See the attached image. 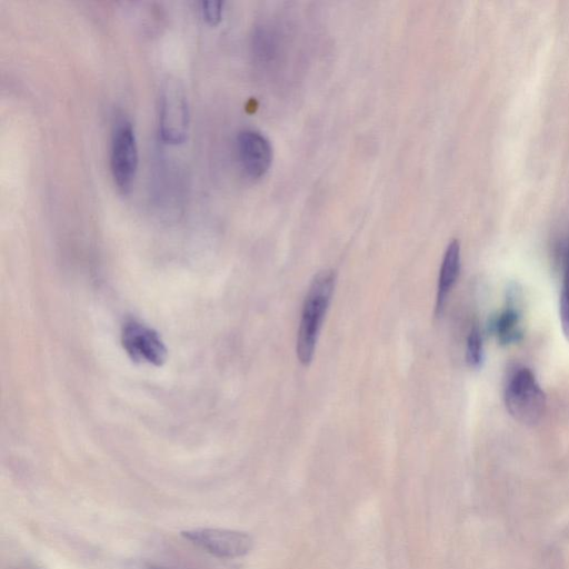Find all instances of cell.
<instances>
[{"label": "cell", "instance_id": "6da1fadb", "mask_svg": "<svg viewBox=\"0 0 569 569\" xmlns=\"http://www.w3.org/2000/svg\"><path fill=\"white\" fill-rule=\"evenodd\" d=\"M336 284L333 270L318 272L310 283L303 301L297 335V358L303 366L312 361L317 339Z\"/></svg>", "mask_w": 569, "mask_h": 569}, {"label": "cell", "instance_id": "7a4b0ae2", "mask_svg": "<svg viewBox=\"0 0 569 569\" xmlns=\"http://www.w3.org/2000/svg\"><path fill=\"white\" fill-rule=\"evenodd\" d=\"M505 403L509 413L526 425H533L543 416L546 395L529 368H519L511 375L506 386Z\"/></svg>", "mask_w": 569, "mask_h": 569}, {"label": "cell", "instance_id": "3957f363", "mask_svg": "<svg viewBox=\"0 0 569 569\" xmlns=\"http://www.w3.org/2000/svg\"><path fill=\"white\" fill-rule=\"evenodd\" d=\"M139 162L138 142L130 120L120 118L113 124L110 144V169L117 188L127 193L134 182Z\"/></svg>", "mask_w": 569, "mask_h": 569}, {"label": "cell", "instance_id": "277c9868", "mask_svg": "<svg viewBox=\"0 0 569 569\" xmlns=\"http://www.w3.org/2000/svg\"><path fill=\"white\" fill-rule=\"evenodd\" d=\"M190 126L189 103L182 86L167 80L161 88L159 102V132L169 144L183 143Z\"/></svg>", "mask_w": 569, "mask_h": 569}, {"label": "cell", "instance_id": "5b68a950", "mask_svg": "<svg viewBox=\"0 0 569 569\" xmlns=\"http://www.w3.org/2000/svg\"><path fill=\"white\" fill-rule=\"evenodd\" d=\"M180 535L204 552L221 559L243 557L253 546L250 535L231 529L201 527L182 530Z\"/></svg>", "mask_w": 569, "mask_h": 569}, {"label": "cell", "instance_id": "8992f818", "mask_svg": "<svg viewBox=\"0 0 569 569\" xmlns=\"http://www.w3.org/2000/svg\"><path fill=\"white\" fill-rule=\"evenodd\" d=\"M121 343L136 362L161 366L167 360V348L158 332L136 319L123 323Z\"/></svg>", "mask_w": 569, "mask_h": 569}, {"label": "cell", "instance_id": "52a82bcc", "mask_svg": "<svg viewBox=\"0 0 569 569\" xmlns=\"http://www.w3.org/2000/svg\"><path fill=\"white\" fill-rule=\"evenodd\" d=\"M237 151L244 172L251 178L263 176L272 160L270 141L261 132L243 129L237 137Z\"/></svg>", "mask_w": 569, "mask_h": 569}, {"label": "cell", "instance_id": "ba28073f", "mask_svg": "<svg viewBox=\"0 0 569 569\" xmlns=\"http://www.w3.org/2000/svg\"><path fill=\"white\" fill-rule=\"evenodd\" d=\"M460 271V243L457 239L449 242L440 267L436 299V315L441 313L447 297L457 281Z\"/></svg>", "mask_w": 569, "mask_h": 569}, {"label": "cell", "instance_id": "9c48e42d", "mask_svg": "<svg viewBox=\"0 0 569 569\" xmlns=\"http://www.w3.org/2000/svg\"><path fill=\"white\" fill-rule=\"evenodd\" d=\"M492 331L501 345H510L521 340L520 313L509 303L492 321Z\"/></svg>", "mask_w": 569, "mask_h": 569}, {"label": "cell", "instance_id": "30bf717a", "mask_svg": "<svg viewBox=\"0 0 569 569\" xmlns=\"http://www.w3.org/2000/svg\"><path fill=\"white\" fill-rule=\"evenodd\" d=\"M562 289L559 299V316L563 335L569 340V238L562 243Z\"/></svg>", "mask_w": 569, "mask_h": 569}, {"label": "cell", "instance_id": "8fae6325", "mask_svg": "<svg viewBox=\"0 0 569 569\" xmlns=\"http://www.w3.org/2000/svg\"><path fill=\"white\" fill-rule=\"evenodd\" d=\"M466 360L470 368L478 369L483 361L482 336L477 325H473L467 337Z\"/></svg>", "mask_w": 569, "mask_h": 569}, {"label": "cell", "instance_id": "7c38bea8", "mask_svg": "<svg viewBox=\"0 0 569 569\" xmlns=\"http://www.w3.org/2000/svg\"><path fill=\"white\" fill-rule=\"evenodd\" d=\"M201 13L203 19L210 23L216 24L221 20L223 11V2L219 0H207L201 2Z\"/></svg>", "mask_w": 569, "mask_h": 569}, {"label": "cell", "instance_id": "4fadbf2b", "mask_svg": "<svg viewBox=\"0 0 569 569\" xmlns=\"http://www.w3.org/2000/svg\"><path fill=\"white\" fill-rule=\"evenodd\" d=\"M144 569H170V568H167V567H162V566H158V565H152V563H149L144 567Z\"/></svg>", "mask_w": 569, "mask_h": 569}]
</instances>
